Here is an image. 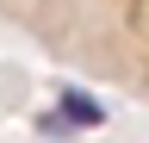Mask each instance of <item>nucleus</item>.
Instances as JSON below:
<instances>
[{
	"label": "nucleus",
	"instance_id": "f03ea898",
	"mask_svg": "<svg viewBox=\"0 0 149 143\" xmlns=\"http://www.w3.org/2000/svg\"><path fill=\"white\" fill-rule=\"evenodd\" d=\"M37 131H44V137H74V124H68L62 112H44V118H37Z\"/></svg>",
	"mask_w": 149,
	"mask_h": 143
},
{
	"label": "nucleus",
	"instance_id": "f257e3e1",
	"mask_svg": "<svg viewBox=\"0 0 149 143\" xmlns=\"http://www.w3.org/2000/svg\"><path fill=\"white\" fill-rule=\"evenodd\" d=\"M56 112H62L74 131H100L106 124V106L93 100V93H74V87H62V100H56Z\"/></svg>",
	"mask_w": 149,
	"mask_h": 143
}]
</instances>
